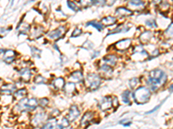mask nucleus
<instances>
[{
	"label": "nucleus",
	"instance_id": "obj_1",
	"mask_svg": "<svg viewBox=\"0 0 173 129\" xmlns=\"http://www.w3.org/2000/svg\"><path fill=\"white\" fill-rule=\"evenodd\" d=\"M167 82V74L161 69H153L150 71L146 78V86L152 91H157Z\"/></svg>",
	"mask_w": 173,
	"mask_h": 129
},
{
	"label": "nucleus",
	"instance_id": "obj_2",
	"mask_svg": "<svg viewBox=\"0 0 173 129\" xmlns=\"http://www.w3.org/2000/svg\"><path fill=\"white\" fill-rule=\"evenodd\" d=\"M38 109V99L35 97H25L21 99L13 108V113H31Z\"/></svg>",
	"mask_w": 173,
	"mask_h": 129
},
{
	"label": "nucleus",
	"instance_id": "obj_3",
	"mask_svg": "<svg viewBox=\"0 0 173 129\" xmlns=\"http://www.w3.org/2000/svg\"><path fill=\"white\" fill-rule=\"evenodd\" d=\"M103 78L97 71H90L85 75L83 85L88 91H95L101 86Z\"/></svg>",
	"mask_w": 173,
	"mask_h": 129
},
{
	"label": "nucleus",
	"instance_id": "obj_4",
	"mask_svg": "<svg viewBox=\"0 0 173 129\" xmlns=\"http://www.w3.org/2000/svg\"><path fill=\"white\" fill-rule=\"evenodd\" d=\"M152 97V90L146 85L138 86L136 90L133 91V102L137 104H146L150 101Z\"/></svg>",
	"mask_w": 173,
	"mask_h": 129
},
{
	"label": "nucleus",
	"instance_id": "obj_5",
	"mask_svg": "<svg viewBox=\"0 0 173 129\" xmlns=\"http://www.w3.org/2000/svg\"><path fill=\"white\" fill-rule=\"evenodd\" d=\"M68 28L66 25H60L55 28H53L51 30L46 32L45 38L49 41L56 42L59 40L63 39L68 33Z\"/></svg>",
	"mask_w": 173,
	"mask_h": 129
},
{
	"label": "nucleus",
	"instance_id": "obj_6",
	"mask_svg": "<svg viewBox=\"0 0 173 129\" xmlns=\"http://www.w3.org/2000/svg\"><path fill=\"white\" fill-rule=\"evenodd\" d=\"M148 51L146 49V46L138 43L133 45L131 48V59L134 61H144L148 59Z\"/></svg>",
	"mask_w": 173,
	"mask_h": 129
},
{
	"label": "nucleus",
	"instance_id": "obj_7",
	"mask_svg": "<svg viewBox=\"0 0 173 129\" xmlns=\"http://www.w3.org/2000/svg\"><path fill=\"white\" fill-rule=\"evenodd\" d=\"M49 119L48 112L45 110L39 109L30 118V126L33 128H39Z\"/></svg>",
	"mask_w": 173,
	"mask_h": 129
},
{
	"label": "nucleus",
	"instance_id": "obj_8",
	"mask_svg": "<svg viewBox=\"0 0 173 129\" xmlns=\"http://www.w3.org/2000/svg\"><path fill=\"white\" fill-rule=\"evenodd\" d=\"M133 39L132 38H123V39L119 40L118 41L112 45L114 47V51L117 53L119 55L124 54L127 52L131 50L133 47Z\"/></svg>",
	"mask_w": 173,
	"mask_h": 129
},
{
	"label": "nucleus",
	"instance_id": "obj_9",
	"mask_svg": "<svg viewBox=\"0 0 173 129\" xmlns=\"http://www.w3.org/2000/svg\"><path fill=\"white\" fill-rule=\"evenodd\" d=\"M125 5L135 14L146 10V0H125Z\"/></svg>",
	"mask_w": 173,
	"mask_h": 129
},
{
	"label": "nucleus",
	"instance_id": "obj_10",
	"mask_svg": "<svg viewBox=\"0 0 173 129\" xmlns=\"http://www.w3.org/2000/svg\"><path fill=\"white\" fill-rule=\"evenodd\" d=\"M97 72L101 76L103 79H111L114 77V68L100 60L97 67Z\"/></svg>",
	"mask_w": 173,
	"mask_h": 129
},
{
	"label": "nucleus",
	"instance_id": "obj_11",
	"mask_svg": "<svg viewBox=\"0 0 173 129\" xmlns=\"http://www.w3.org/2000/svg\"><path fill=\"white\" fill-rule=\"evenodd\" d=\"M133 25L131 23H119L117 25H115L113 28L108 29V31L106 33V37L110 36V35H117V34H125L130 31V29L132 28Z\"/></svg>",
	"mask_w": 173,
	"mask_h": 129
},
{
	"label": "nucleus",
	"instance_id": "obj_12",
	"mask_svg": "<svg viewBox=\"0 0 173 129\" xmlns=\"http://www.w3.org/2000/svg\"><path fill=\"white\" fill-rule=\"evenodd\" d=\"M114 15L119 20H124L126 18H130L134 15V12H133L130 9L126 7V5H120L115 9L114 12Z\"/></svg>",
	"mask_w": 173,
	"mask_h": 129
},
{
	"label": "nucleus",
	"instance_id": "obj_13",
	"mask_svg": "<svg viewBox=\"0 0 173 129\" xmlns=\"http://www.w3.org/2000/svg\"><path fill=\"white\" fill-rule=\"evenodd\" d=\"M95 120V113L93 111H86L85 113H83L82 115V117L80 118L79 121V126L82 128H86L89 126L94 123V121Z\"/></svg>",
	"mask_w": 173,
	"mask_h": 129
},
{
	"label": "nucleus",
	"instance_id": "obj_14",
	"mask_svg": "<svg viewBox=\"0 0 173 129\" xmlns=\"http://www.w3.org/2000/svg\"><path fill=\"white\" fill-rule=\"evenodd\" d=\"M101 61L114 68L118 66L119 61V55L115 52H111L104 55L101 59Z\"/></svg>",
	"mask_w": 173,
	"mask_h": 129
},
{
	"label": "nucleus",
	"instance_id": "obj_15",
	"mask_svg": "<svg viewBox=\"0 0 173 129\" xmlns=\"http://www.w3.org/2000/svg\"><path fill=\"white\" fill-rule=\"evenodd\" d=\"M82 115V110L81 108L78 105L73 104L69 107V109L68 110V113L66 114V117L69 121L70 123H73L78 120L80 116Z\"/></svg>",
	"mask_w": 173,
	"mask_h": 129
},
{
	"label": "nucleus",
	"instance_id": "obj_16",
	"mask_svg": "<svg viewBox=\"0 0 173 129\" xmlns=\"http://www.w3.org/2000/svg\"><path fill=\"white\" fill-rule=\"evenodd\" d=\"M45 35H46L45 27L43 26L42 24H35L31 27L29 36L30 40H38Z\"/></svg>",
	"mask_w": 173,
	"mask_h": 129
},
{
	"label": "nucleus",
	"instance_id": "obj_17",
	"mask_svg": "<svg viewBox=\"0 0 173 129\" xmlns=\"http://www.w3.org/2000/svg\"><path fill=\"white\" fill-rule=\"evenodd\" d=\"M85 75L82 70H73L68 75V81L75 84H82L84 82Z\"/></svg>",
	"mask_w": 173,
	"mask_h": 129
},
{
	"label": "nucleus",
	"instance_id": "obj_18",
	"mask_svg": "<svg viewBox=\"0 0 173 129\" xmlns=\"http://www.w3.org/2000/svg\"><path fill=\"white\" fill-rule=\"evenodd\" d=\"M98 109L101 112H107L111 109H113V106H112V97L111 96H105V97H103L99 101Z\"/></svg>",
	"mask_w": 173,
	"mask_h": 129
},
{
	"label": "nucleus",
	"instance_id": "obj_19",
	"mask_svg": "<svg viewBox=\"0 0 173 129\" xmlns=\"http://www.w3.org/2000/svg\"><path fill=\"white\" fill-rule=\"evenodd\" d=\"M153 38V32L150 29H144L138 35V41L140 44L146 46L148 45Z\"/></svg>",
	"mask_w": 173,
	"mask_h": 129
},
{
	"label": "nucleus",
	"instance_id": "obj_20",
	"mask_svg": "<svg viewBox=\"0 0 173 129\" xmlns=\"http://www.w3.org/2000/svg\"><path fill=\"white\" fill-rule=\"evenodd\" d=\"M66 84L65 78L63 77H57V78H53L49 82V86L55 91H61L63 90L64 86Z\"/></svg>",
	"mask_w": 173,
	"mask_h": 129
},
{
	"label": "nucleus",
	"instance_id": "obj_21",
	"mask_svg": "<svg viewBox=\"0 0 173 129\" xmlns=\"http://www.w3.org/2000/svg\"><path fill=\"white\" fill-rule=\"evenodd\" d=\"M100 21L105 26V28L114 27L119 24V19L114 15H106L102 16Z\"/></svg>",
	"mask_w": 173,
	"mask_h": 129
},
{
	"label": "nucleus",
	"instance_id": "obj_22",
	"mask_svg": "<svg viewBox=\"0 0 173 129\" xmlns=\"http://www.w3.org/2000/svg\"><path fill=\"white\" fill-rule=\"evenodd\" d=\"M18 73L20 76V80H22L24 83H29L33 78V71L30 67L21 68L18 71Z\"/></svg>",
	"mask_w": 173,
	"mask_h": 129
},
{
	"label": "nucleus",
	"instance_id": "obj_23",
	"mask_svg": "<svg viewBox=\"0 0 173 129\" xmlns=\"http://www.w3.org/2000/svg\"><path fill=\"white\" fill-rule=\"evenodd\" d=\"M120 100L122 103L126 104V105H132V103L133 102V91L129 89L124 90L120 94Z\"/></svg>",
	"mask_w": 173,
	"mask_h": 129
},
{
	"label": "nucleus",
	"instance_id": "obj_24",
	"mask_svg": "<svg viewBox=\"0 0 173 129\" xmlns=\"http://www.w3.org/2000/svg\"><path fill=\"white\" fill-rule=\"evenodd\" d=\"M16 52L14 51V50H12V49H5V51H4V54L2 55V57H3V60H4V63H6V64H12L15 61V59H16Z\"/></svg>",
	"mask_w": 173,
	"mask_h": 129
},
{
	"label": "nucleus",
	"instance_id": "obj_25",
	"mask_svg": "<svg viewBox=\"0 0 173 129\" xmlns=\"http://www.w3.org/2000/svg\"><path fill=\"white\" fill-rule=\"evenodd\" d=\"M85 27L86 28H95V30H97L98 32H103L105 30V26L101 24V21L99 20H91L88 21L85 24Z\"/></svg>",
	"mask_w": 173,
	"mask_h": 129
},
{
	"label": "nucleus",
	"instance_id": "obj_26",
	"mask_svg": "<svg viewBox=\"0 0 173 129\" xmlns=\"http://www.w3.org/2000/svg\"><path fill=\"white\" fill-rule=\"evenodd\" d=\"M76 84L73 82H70V81H68L65 84V86L63 88V91L64 92V94L66 96H68V97H72L75 94L76 92Z\"/></svg>",
	"mask_w": 173,
	"mask_h": 129
},
{
	"label": "nucleus",
	"instance_id": "obj_27",
	"mask_svg": "<svg viewBox=\"0 0 173 129\" xmlns=\"http://www.w3.org/2000/svg\"><path fill=\"white\" fill-rule=\"evenodd\" d=\"M17 89L16 86L15 84H3L0 88V93L4 95H11L13 94L16 90Z\"/></svg>",
	"mask_w": 173,
	"mask_h": 129
},
{
	"label": "nucleus",
	"instance_id": "obj_28",
	"mask_svg": "<svg viewBox=\"0 0 173 129\" xmlns=\"http://www.w3.org/2000/svg\"><path fill=\"white\" fill-rule=\"evenodd\" d=\"M31 24H27V23H20L18 26L16 27V31L18 32L19 35H29L30 29H31Z\"/></svg>",
	"mask_w": 173,
	"mask_h": 129
},
{
	"label": "nucleus",
	"instance_id": "obj_29",
	"mask_svg": "<svg viewBox=\"0 0 173 129\" xmlns=\"http://www.w3.org/2000/svg\"><path fill=\"white\" fill-rule=\"evenodd\" d=\"M28 96V90L26 88H19V89H16V91L13 93V97L14 98L17 100V101H20L21 99H23V98H25L27 97Z\"/></svg>",
	"mask_w": 173,
	"mask_h": 129
},
{
	"label": "nucleus",
	"instance_id": "obj_30",
	"mask_svg": "<svg viewBox=\"0 0 173 129\" xmlns=\"http://www.w3.org/2000/svg\"><path fill=\"white\" fill-rule=\"evenodd\" d=\"M140 83H141V79L138 77H133V78H130L127 82V85L129 87V90L132 91H133L134 90H136L138 86H140Z\"/></svg>",
	"mask_w": 173,
	"mask_h": 129
},
{
	"label": "nucleus",
	"instance_id": "obj_31",
	"mask_svg": "<svg viewBox=\"0 0 173 129\" xmlns=\"http://www.w3.org/2000/svg\"><path fill=\"white\" fill-rule=\"evenodd\" d=\"M57 125V120L49 118L41 127L38 129H55Z\"/></svg>",
	"mask_w": 173,
	"mask_h": 129
},
{
	"label": "nucleus",
	"instance_id": "obj_32",
	"mask_svg": "<svg viewBox=\"0 0 173 129\" xmlns=\"http://www.w3.org/2000/svg\"><path fill=\"white\" fill-rule=\"evenodd\" d=\"M81 9L90 8L95 6V0H75Z\"/></svg>",
	"mask_w": 173,
	"mask_h": 129
},
{
	"label": "nucleus",
	"instance_id": "obj_33",
	"mask_svg": "<svg viewBox=\"0 0 173 129\" xmlns=\"http://www.w3.org/2000/svg\"><path fill=\"white\" fill-rule=\"evenodd\" d=\"M66 5H67L68 9L73 12H78L81 10V7L79 6V4H77V2L75 0H67Z\"/></svg>",
	"mask_w": 173,
	"mask_h": 129
},
{
	"label": "nucleus",
	"instance_id": "obj_34",
	"mask_svg": "<svg viewBox=\"0 0 173 129\" xmlns=\"http://www.w3.org/2000/svg\"><path fill=\"white\" fill-rule=\"evenodd\" d=\"M171 0H162L161 3L158 4V9L159 11L162 12H166L168 11L171 8Z\"/></svg>",
	"mask_w": 173,
	"mask_h": 129
},
{
	"label": "nucleus",
	"instance_id": "obj_35",
	"mask_svg": "<svg viewBox=\"0 0 173 129\" xmlns=\"http://www.w3.org/2000/svg\"><path fill=\"white\" fill-rule=\"evenodd\" d=\"M33 82L36 85H40V84H45L49 81H48V79L45 77H43V75L36 74L33 77Z\"/></svg>",
	"mask_w": 173,
	"mask_h": 129
},
{
	"label": "nucleus",
	"instance_id": "obj_36",
	"mask_svg": "<svg viewBox=\"0 0 173 129\" xmlns=\"http://www.w3.org/2000/svg\"><path fill=\"white\" fill-rule=\"evenodd\" d=\"M49 105V99L48 97H42L38 99V108L42 110H46Z\"/></svg>",
	"mask_w": 173,
	"mask_h": 129
},
{
	"label": "nucleus",
	"instance_id": "obj_37",
	"mask_svg": "<svg viewBox=\"0 0 173 129\" xmlns=\"http://www.w3.org/2000/svg\"><path fill=\"white\" fill-rule=\"evenodd\" d=\"M145 26H146L148 29H152V28H157V23L153 18H148L145 21Z\"/></svg>",
	"mask_w": 173,
	"mask_h": 129
},
{
	"label": "nucleus",
	"instance_id": "obj_38",
	"mask_svg": "<svg viewBox=\"0 0 173 129\" xmlns=\"http://www.w3.org/2000/svg\"><path fill=\"white\" fill-rule=\"evenodd\" d=\"M82 34H83L82 28H81L80 27H75V28L72 30V32H71L70 37L71 38L75 39V38H78V37H80V36H82Z\"/></svg>",
	"mask_w": 173,
	"mask_h": 129
},
{
	"label": "nucleus",
	"instance_id": "obj_39",
	"mask_svg": "<svg viewBox=\"0 0 173 129\" xmlns=\"http://www.w3.org/2000/svg\"><path fill=\"white\" fill-rule=\"evenodd\" d=\"M30 53H31V55L34 58H37V59H40V58H41L42 51H41V49L38 48L37 47H35V46L30 47Z\"/></svg>",
	"mask_w": 173,
	"mask_h": 129
},
{
	"label": "nucleus",
	"instance_id": "obj_40",
	"mask_svg": "<svg viewBox=\"0 0 173 129\" xmlns=\"http://www.w3.org/2000/svg\"><path fill=\"white\" fill-rule=\"evenodd\" d=\"M48 114H49V117L51 118V119H57L61 115V111H60L59 109H52L49 112H48Z\"/></svg>",
	"mask_w": 173,
	"mask_h": 129
},
{
	"label": "nucleus",
	"instance_id": "obj_41",
	"mask_svg": "<svg viewBox=\"0 0 173 129\" xmlns=\"http://www.w3.org/2000/svg\"><path fill=\"white\" fill-rule=\"evenodd\" d=\"M164 35L166 38L168 39H172L173 38V23L169 25V27L167 28L164 32Z\"/></svg>",
	"mask_w": 173,
	"mask_h": 129
},
{
	"label": "nucleus",
	"instance_id": "obj_42",
	"mask_svg": "<svg viewBox=\"0 0 173 129\" xmlns=\"http://www.w3.org/2000/svg\"><path fill=\"white\" fill-rule=\"evenodd\" d=\"M119 124L123 126L124 127H130L133 124V121L131 119H129V118H125V119H122V120L119 121Z\"/></svg>",
	"mask_w": 173,
	"mask_h": 129
},
{
	"label": "nucleus",
	"instance_id": "obj_43",
	"mask_svg": "<svg viewBox=\"0 0 173 129\" xmlns=\"http://www.w3.org/2000/svg\"><path fill=\"white\" fill-rule=\"evenodd\" d=\"M112 106L113 110H116L119 107V100L117 97H112Z\"/></svg>",
	"mask_w": 173,
	"mask_h": 129
},
{
	"label": "nucleus",
	"instance_id": "obj_44",
	"mask_svg": "<svg viewBox=\"0 0 173 129\" xmlns=\"http://www.w3.org/2000/svg\"><path fill=\"white\" fill-rule=\"evenodd\" d=\"M82 47L83 48L86 49V50H91V49H93V47H94V43L92 42V41H90L89 40H87V41H86L85 42L83 43Z\"/></svg>",
	"mask_w": 173,
	"mask_h": 129
},
{
	"label": "nucleus",
	"instance_id": "obj_45",
	"mask_svg": "<svg viewBox=\"0 0 173 129\" xmlns=\"http://www.w3.org/2000/svg\"><path fill=\"white\" fill-rule=\"evenodd\" d=\"M105 0H95V6H100V7H103L105 6Z\"/></svg>",
	"mask_w": 173,
	"mask_h": 129
},
{
	"label": "nucleus",
	"instance_id": "obj_46",
	"mask_svg": "<svg viewBox=\"0 0 173 129\" xmlns=\"http://www.w3.org/2000/svg\"><path fill=\"white\" fill-rule=\"evenodd\" d=\"M100 55H101V51H99V50H94V51L92 52V54H91V58H92V59H96V58H99V57H100Z\"/></svg>",
	"mask_w": 173,
	"mask_h": 129
},
{
	"label": "nucleus",
	"instance_id": "obj_47",
	"mask_svg": "<svg viewBox=\"0 0 173 129\" xmlns=\"http://www.w3.org/2000/svg\"><path fill=\"white\" fill-rule=\"evenodd\" d=\"M117 1L118 0H105V4L107 6H113L117 3Z\"/></svg>",
	"mask_w": 173,
	"mask_h": 129
},
{
	"label": "nucleus",
	"instance_id": "obj_48",
	"mask_svg": "<svg viewBox=\"0 0 173 129\" xmlns=\"http://www.w3.org/2000/svg\"><path fill=\"white\" fill-rule=\"evenodd\" d=\"M163 102H161V103H160V104H158V105L157 106V107H155V108H153V109H152V110H150V111H148V112H147V114H152V113H154V112H155V111H157V110H158V109H159V108H160V107H161V105H162V103H163Z\"/></svg>",
	"mask_w": 173,
	"mask_h": 129
},
{
	"label": "nucleus",
	"instance_id": "obj_49",
	"mask_svg": "<svg viewBox=\"0 0 173 129\" xmlns=\"http://www.w3.org/2000/svg\"><path fill=\"white\" fill-rule=\"evenodd\" d=\"M53 48L55 49V51H56V52H58V53H60V47H59V46H58V44H56V43H54L53 44Z\"/></svg>",
	"mask_w": 173,
	"mask_h": 129
},
{
	"label": "nucleus",
	"instance_id": "obj_50",
	"mask_svg": "<svg viewBox=\"0 0 173 129\" xmlns=\"http://www.w3.org/2000/svg\"><path fill=\"white\" fill-rule=\"evenodd\" d=\"M162 0H152V3L154 4V5H158V4L161 3Z\"/></svg>",
	"mask_w": 173,
	"mask_h": 129
},
{
	"label": "nucleus",
	"instance_id": "obj_51",
	"mask_svg": "<svg viewBox=\"0 0 173 129\" xmlns=\"http://www.w3.org/2000/svg\"><path fill=\"white\" fill-rule=\"evenodd\" d=\"M66 129H77L76 127H73V126H69V127H68Z\"/></svg>",
	"mask_w": 173,
	"mask_h": 129
},
{
	"label": "nucleus",
	"instance_id": "obj_52",
	"mask_svg": "<svg viewBox=\"0 0 173 129\" xmlns=\"http://www.w3.org/2000/svg\"><path fill=\"white\" fill-rule=\"evenodd\" d=\"M169 90L171 91V92H173V84H171V85L170 86Z\"/></svg>",
	"mask_w": 173,
	"mask_h": 129
},
{
	"label": "nucleus",
	"instance_id": "obj_53",
	"mask_svg": "<svg viewBox=\"0 0 173 129\" xmlns=\"http://www.w3.org/2000/svg\"><path fill=\"white\" fill-rule=\"evenodd\" d=\"M1 81H2V80H1V79H0V84H1Z\"/></svg>",
	"mask_w": 173,
	"mask_h": 129
}]
</instances>
